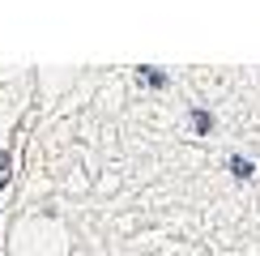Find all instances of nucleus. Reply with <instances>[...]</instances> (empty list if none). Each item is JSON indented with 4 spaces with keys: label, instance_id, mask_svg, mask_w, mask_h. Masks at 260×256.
Segmentation results:
<instances>
[{
    "label": "nucleus",
    "instance_id": "1",
    "mask_svg": "<svg viewBox=\"0 0 260 256\" xmlns=\"http://www.w3.org/2000/svg\"><path fill=\"white\" fill-rule=\"evenodd\" d=\"M141 81H145V85H167V73H158V69H149V64H141Z\"/></svg>",
    "mask_w": 260,
    "mask_h": 256
},
{
    "label": "nucleus",
    "instance_id": "2",
    "mask_svg": "<svg viewBox=\"0 0 260 256\" xmlns=\"http://www.w3.org/2000/svg\"><path fill=\"white\" fill-rule=\"evenodd\" d=\"M192 128H197V133H209V128H213V115H209V111H192Z\"/></svg>",
    "mask_w": 260,
    "mask_h": 256
},
{
    "label": "nucleus",
    "instance_id": "3",
    "mask_svg": "<svg viewBox=\"0 0 260 256\" xmlns=\"http://www.w3.org/2000/svg\"><path fill=\"white\" fill-rule=\"evenodd\" d=\"M231 171L239 179H252V163H247V158H231Z\"/></svg>",
    "mask_w": 260,
    "mask_h": 256
}]
</instances>
